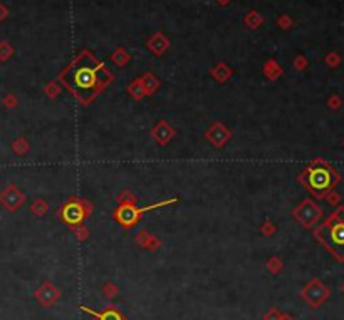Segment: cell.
<instances>
[{"instance_id":"6da1fadb","label":"cell","mask_w":344,"mask_h":320,"mask_svg":"<svg viewBox=\"0 0 344 320\" xmlns=\"http://www.w3.org/2000/svg\"><path fill=\"white\" fill-rule=\"evenodd\" d=\"M326 241L337 257H344V213H336L326 226Z\"/></svg>"},{"instance_id":"7a4b0ae2","label":"cell","mask_w":344,"mask_h":320,"mask_svg":"<svg viewBox=\"0 0 344 320\" xmlns=\"http://www.w3.org/2000/svg\"><path fill=\"white\" fill-rule=\"evenodd\" d=\"M309 186L312 190H328L333 185V173L326 166H316L309 171Z\"/></svg>"},{"instance_id":"3957f363","label":"cell","mask_w":344,"mask_h":320,"mask_svg":"<svg viewBox=\"0 0 344 320\" xmlns=\"http://www.w3.org/2000/svg\"><path fill=\"white\" fill-rule=\"evenodd\" d=\"M94 69L93 67H79L77 69V74H76V82L77 86L81 87H91L94 84Z\"/></svg>"},{"instance_id":"277c9868","label":"cell","mask_w":344,"mask_h":320,"mask_svg":"<svg viewBox=\"0 0 344 320\" xmlns=\"http://www.w3.org/2000/svg\"><path fill=\"white\" fill-rule=\"evenodd\" d=\"M64 216H66V220H68L69 223H76V221H79L81 220V210H79V207H76V204H69L68 208H66V211H64Z\"/></svg>"}]
</instances>
